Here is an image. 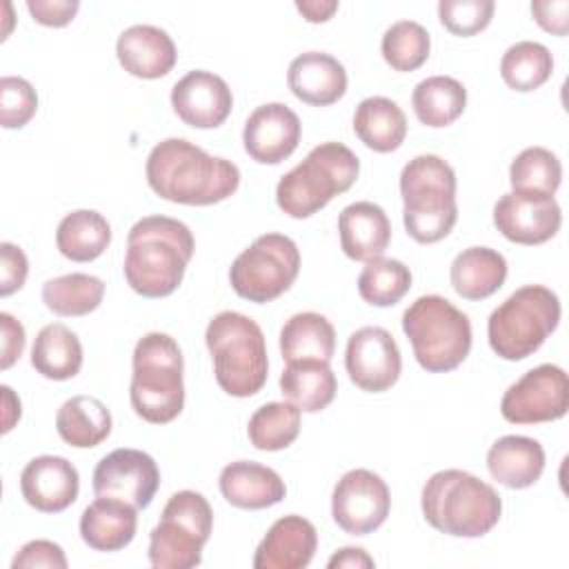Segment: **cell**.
I'll return each instance as SVG.
<instances>
[{
	"instance_id": "50",
	"label": "cell",
	"mask_w": 569,
	"mask_h": 569,
	"mask_svg": "<svg viewBox=\"0 0 569 569\" xmlns=\"http://www.w3.org/2000/svg\"><path fill=\"white\" fill-rule=\"evenodd\" d=\"M2 407H4V416H2V433H9L13 429V425L20 420V398L13 393L11 387L2 385Z\"/></svg>"
},
{
	"instance_id": "46",
	"label": "cell",
	"mask_w": 569,
	"mask_h": 569,
	"mask_svg": "<svg viewBox=\"0 0 569 569\" xmlns=\"http://www.w3.org/2000/svg\"><path fill=\"white\" fill-rule=\"evenodd\" d=\"M569 2L567 0H536L531 2L533 20L549 33L565 36L569 29Z\"/></svg>"
},
{
	"instance_id": "37",
	"label": "cell",
	"mask_w": 569,
	"mask_h": 569,
	"mask_svg": "<svg viewBox=\"0 0 569 569\" xmlns=\"http://www.w3.org/2000/svg\"><path fill=\"white\" fill-rule=\"evenodd\" d=\"M553 71L551 51L533 40L511 44L500 60V76L513 91H533L542 87Z\"/></svg>"
},
{
	"instance_id": "33",
	"label": "cell",
	"mask_w": 569,
	"mask_h": 569,
	"mask_svg": "<svg viewBox=\"0 0 569 569\" xmlns=\"http://www.w3.org/2000/svg\"><path fill=\"white\" fill-rule=\"evenodd\" d=\"M111 242V224L93 209L67 213L56 231L58 251L73 262H91L104 253Z\"/></svg>"
},
{
	"instance_id": "21",
	"label": "cell",
	"mask_w": 569,
	"mask_h": 569,
	"mask_svg": "<svg viewBox=\"0 0 569 569\" xmlns=\"http://www.w3.org/2000/svg\"><path fill=\"white\" fill-rule=\"evenodd\" d=\"M116 56L127 73L142 80H156L167 76L178 60L171 36L153 24L127 27L118 36Z\"/></svg>"
},
{
	"instance_id": "47",
	"label": "cell",
	"mask_w": 569,
	"mask_h": 569,
	"mask_svg": "<svg viewBox=\"0 0 569 569\" xmlns=\"http://www.w3.org/2000/svg\"><path fill=\"white\" fill-rule=\"evenodd\" d=\"M0 336H2V353H0V369H9L20 356H22V349H24V327L7 311L0 313Z\"/></svg>"
},
{
	"instance_id": "35",
	"label": "cell",
	"mask_w": 569,
	"mask_h": 569,
	"mask_svg": "<svg viewBox=\"0 0 569 569\" xmlns=\"http://www.w3.org/2000/svg\"><path fill=\"white\" fill-rule=\"evenodd\" d=\"M104 282L89 273H64L42 284V302L56 316H87L100 307Z\"/></svg>"
},
{
	"instance_id": "42",
	"label": "cell",
	"mask_w": 569,
	"mask_h": 569,
	"mask_svg": "<svg viewBox=\"0 0 569 569\" xmlns=\"http://www.w3.org/2000/svg\"><path fill=\"white\" fill-rule=\"evenodd\" d=\"M38 111V93L29 80L20 76H2L0 80V124L4 129H22Z\"/></svg>"
},
{
	"instance_id": "6",
	"label": "cell",
	"mask_w": 569,
	"mask_h": 569,
	"mask_svg": "<svg viewBox=\"0 0 569 569\" xmlns=\"http://www.w3.org/2000/svg\"><path fill=\"white\" fill-rule=\"evenodd\" d=\"M129 400L142 420L167 425L184 407V362L178 342L169 333L151 331L136 342Z\"/></svg>"
},
{
	"instance_id": "23",
	"label": "cell",
	"mask_w": 569,
	"mask_h": 569,
	"mask_svg": "<svg viewBox=\"0 0 569 569\" xmlns=\"http://www.w3.org/2000/svg\"><path fill=\"white\" fill-rule=\"evenodd\" d=\"M340 249L347 258L369 262L380 258L391 240V222L376 202L360 200L347 204L338 216Z\"/></svg>"
},
{
	"instance_id": "9",
	"label": "cell",
	"mask_w": 569,
	"mask_h": 569,
	"mask_svg": "<svg viewBox=\"0 0 569 569\" xmlns=\"http://www.w3.org/2000/svg\"><path fill=\"white\" fill-rule=\"evenodd\" d=\"M560 322V300L542 284H525L487 320L489 347L502 360H525L542 347Z\"/></svg>"
},
{
	"instance_id": "43",
	"label": "cell",
	"mask_w": 569,
	"mask_h": 569,
	"mask_svg": "<svg viewBox=\"0 0 569 569\" xmlns=\"http://www.w3.org/2000/svg\"><path fill=\"white\" fill-rule=\"evenodd\" d=\"M33 567H49V569H64L67 556L62 547L53 540H29L20 547L16 558L11 560V569H33Z\"/></svg>"
},
{
	"instance_id": "19",
	"label": "cell",
	"mask_w": 569,
	"mask_h": 569,
	"mask_svg": "<svg viewBox=\"0 0 569 569\" xmlns=\"http://www.w3.org/2000/svg\"><path fill=\"white\" fill-rule=\"evenodd\" d=\"M20 491L29 507L42 513H60L76 502L80 476L62 456H38L24 465Z\"/></svg>"
},
{
	"instance_id": "27",
	"label": "cell",
	"mask_w": 569,
	"mask_h": 569,
	"mask_svg": "<svg viewBox=\"0 0 569 569\" xmlns=\"http://www.w3.org/2000/svg\"><path fill=\"white\" fill-rule=\"evenodd\" d=\"M453 291L465 300H485L507 280V260L489 247L462 249L449 269Z\"/></svg>"
},
{
	"instance_id": "34",
	"label": "cell",
	"mask_w": 569,
	"mask_h": 569,
	"mask_svg": "<svg viewBox=\"0 0 569 569\" xmlns=\"http://www.w3.org/2000/svg\"><path fill=\"white\" fill-rule=\"evenodd\" d=\"M416 118L427 127H449L467 107V89L451 76H429L411 93Z\"/></svg>"
},
{
	"instance_id": "8",
	"label": "cell",
	"mask_w": 569,
	"mask_h": 569,
	"mask_svg": "<svg viewBox=\"0 0 569 569\" xmlns=\"http://www.w3.org/2000/svg\"><path fill=\"white\" fill-rule=\"evenodd\" d=\"M402 331L413 347L418 365L429 373H447L471 351V322L447 298L427 293L402 313Z\"/></svg>"
},
{
	"instance_id": "25",
	"label": "cell",
	"mask_w": 569,
	"mask_h": 569,
	"mask_svg": "<svg viewBox=\"0 0 569 569\" xmlns=\"http://www.w3.org/2000/svg\"><path fill=\"white\" fill-rule=\"evenodd\" d=\"M138 529V509L124 500L98 496L80 516V538L96 551L124 549Z\"/></svg>"
},
{
	"instance_id": "49",
	"label": "cell",
	"mask_w": 569,
	"mask_h": 569,
	"mask_svg": "<svg viewBox=\"0 0 569 569\" xmlns=\"http://www.w3.org/2000/svg\"><path fill=\"white\" fill-rule=\"evenodd\" d=\"M296 9L307 22H327L338 11V0H298Z\"/></svg>"
},
{
	"instance_id": "29",
	"label": "cell",
	"mask_w": 569,
	"mask_h": 569,
	"mask_svg": "<svg viewBox=\"0 0 569 569\" xmlns=\"http://www.w3.org/2000/svg\"><path fill=\"white\" fill-rule=\"evenodd\" d=\"M280 391L300 411L318 413L331 405L338 391L336 373L322 360L287 362L280 373Z\"/></svg>"
},
{
	"instance_id": "14",
	"label": "cell",
	"mask_w": 569,
	"mask_h": 569,
	"mask_svg": "<svg viewBox=\"0 0 569 569\" xmlns=\"http://www.w3.org/2000/svg\"><path fill=\"white\" fill-rule=\"evenodd\" d=\"M160 487V469L156 460L140 449H113L93 469V493L118 498L136 509L151 505Z\"/></svg>"
},
{
	"instance_id": "4",
	"label": "cell",
	"mask_w": 569,
	"mask_h": 569,
	"mask_svg": "<svg viewBox=\"0 0 569 569\" xmlns=\"http://www.w3.org/2000/svg\"><path fill=\"white\" fill-rule=\"evenodd\" d=\"M402 222L407 233L431 244L447 238L458 220L456 171L436 153L411 158L400 171Z\"/></svg>"
},
{
	"instance_id": "17",
	"label": "cell",
	"mask_w": 569,
	"mask_h": 569,
	"mask_svg": "<svg viewBox=\"0 0 569 569\" xmlns=\"http://www.w3.org/2000/svg\"><path fill=\"white\" fill-rule=\"evenodd\" d=\"M171 107L184 124L196 129H216L229 118L233 96L224 78L213 71L193 69L173 84Z\"/></svg>"
},
{
	"instance_id": "26",
	"label": "cell",
	"mask_w": 569,
	"mask_h": 569,
	"mask_svg": "<svg viewBox=\"0 0 569 569\" xmlns=\"http://www.w3.org/2000/svg\"><path fill=\"white\" fill-rule=\"evenodd\" d=\"M491 478L509 489L536 485L545 471V449L529 436H502L487 451Z\"/></svg>"
},
{
	"instance_id": "48",
	"label": "cell",
	"mask_w": 569,
	"mask_h": 569,
	"mask_svg": "<svg viewBox=\"0 0 569 569\" xmlns=\"http://www.w3.org/2000/svg\"><path fill=\"white\" fill-rule=\"evenodd\" d=\"M327 567L329 569H371L376 567V562L362 547H342L329 558Z\"/></svg>"
},
{
	"instance_id": "2",
	"label": "cell",
	"mask_w": 569,
	"mask_h": 569,
	"mask_svg": "<svg viewBox=\"0 0 569 569\" xmlns=\"http://www.w3.org/2000/svg\"><path fill=\"white\" fill-rule=\"evenodd\" d=\"M191 229L169 216H144L127 233L124 278L142 298L171 296L193 258Z\"/></svg>"
},
{
	"instance_id": "20",
	"label": "cell",
	"mask_w": 569,
	"mask_h": 569,
	"mask_svg": "<svg viewBox=\"0 0 569 569\" xmlns=\"http://www.w3.org/2000/svg\"><path fill=\"white\" fill-rule=\"evenodd\" d=\"M316 527L296 513L278 518L260 540L253 567L256 569H305L316 553Z\"/></svg>"
},
{
	"instance_id": "40",
	"label": "cell",
	"mask_w": 569,
	"mask_h": 569,
	"mask_svg": "<svg viewBox=\"0 0 569 569\" xmlns=\"http://www.w3.org/2000/svg\"><path fill=\"white\" fill-rule=\"evenodd\" d=\"M380 51L393 71H416L429 58L431 38L420 22L398 20L385 31Z\"/></svg>"
},
{
	"instance_id": "44",
	"label": "cell",
	"mask_w": 569,
	"mask_h": 569,
	"mask_svg": "<svg viewBox=\"0 0 569 569\" xmlns=\"http://www.w3.org/2000/svg\"><path fill=\"white\" fill-rule=\"evenodd\" d=\"M29 273L24 251L13 242H0V296L7 298L22 289Z\"/></svg>"
},
{
	"instance_id": "32",
	"label": "cell",
	"mask_w": 569,
	"mask_h": 569,
	"mask_svg": "<svg viewBox=\"0 0 569 569\" xmlns=\"http://www.w3.org/2000/svg\"><path fill=\"white\" fill-rule=\"evenodd\" d=\"M31 367L49 380H69L82 367V345L62 322L44 325L31 347Z\"/></svg>"
},
{
	"instance_id": "11",
	"label": "cell",
	"mask_w": 569,
	"mask_h": 569,
	"mask_svg": "<svg viewBox=\"0 0 569 569\" xmlns=\"http://www.w3.org/2000/svg\"><path fill=\"white\" fill-rule=\"evenodd\" d=\"M298 244L284 233H262L236 256L229 282L240 298L264 305L282 296L298 278Z\"/></svg>"
},
{
	"instance_id": "38",
	"label": "cell",
	"mask_w": 569,
	"mask_h": 569,
	"mask_svg": "<svg viewBox=\"0 0 569 569\" xmlns=\"http://www.w3.org/2000/svg\"><path fill=\"white\" fill-rule=\"evenodd\" d=\"M300 409L293 402H267L258 407L247 425L249 442L260 451L287 449L300 433Z\"/></svg>"
},
{
	"instance_id": "3",
	"label": "cell",
	"mask_w": 569,
	"mask_h": 569,
	"mask_svg": "<svg viewBox=\"0 0 569 569\" xmlns=\"http://www.w3.org/2000/svg\"><path fill=\"white\" fill-rule=\"evenodd\" d=\"M420 507L436 531L453 538H480L502 513L498 491L462 469L436 471L422 487Z\"/></svg>"
},
{
	"instance_id": "39",
	"label": "cell",
	"mask_w": 569,
	"mask_h": 569,
	"mask_svg": "<svg viewBox=\"0 0 569 569\" xmlns=\"http://www.w3.org/2000/svg\"><path fill=\"white\" fill-rule=\"evenodd\" d=\"M411 289V271L396 258H373L358 276V293L373 307H391Z\"/></svg>"
},
{
	"instance_id": "22",
	"label": "cell",
	"mask_w": 569,
	"mask_h": 569,
	"mask_svg": "<svg viewBox=\"0 0 569 569\" xmlns=\"http://www.w3.org/2000/svg\"><path fill=\"white\" fill-rule=\"evenodd\" d=\"M287 84L305 104L329 107L345 96L347 71L338 58L325 51H305L291 60Z\"/></svg>"
},
{
	"instance_id": "1",
	"label": "cell",
	"mask_w": 569,
	"mask_h": 569,
	"mask_svg": "<svg viewBox=\"0 0 569 569\" xmlns=\"http://www.w3.org/2000/svg\"><path fill=\"white\" fill-rule=\"evenodd\" d=\"M147 182L160 198L207 207L227 200L240 184V169L184 138L160 140L147 156Z\"/></svg>"
},
{
	"instance_id": "30",
	"label": "cell",
	"mask_w": 569,
	"mask_h": 569,
	"mask_svg": "<svg viewBox=\"0 0 569 569\" xmlns=\"http://www.w3.org/2000/svg\"><path fill=\"white\" fill-rule=\"evenodd\" d=\"M336 351L333 325L316 311L293 313L280 329V353L284 362L322 360L331 362Z\"/></svg>"
},
{
	"instance_id": "18",
	"label": "cell",
	"mask_w": 569,
	"mask_h": 569,
	"mask_svg": "<svg viewBox=\"0 0 569 569\" xmlns=\"http://www.w3.org/2000/svg\"><path fill=\"white\" fill-rule=\"evenodd\" d=\"M302 124L293 109L282 102H267L249 113L242 129V144L251 160L278 164L296 151Z\"/></svg>"
},
{
	"instance_id": "36",
	"label": "cell",
	"mask_w": 569,
	"mask_h": 569,
	"mask_svg": "<svg viewBox=\"0 0 569 569\" xmlns=\"http://www.w3.org/2000/svg\"><path fill=\"white\" fill-rule=\"evenodd\" d=\"M509 182L513 193L553 196L562 182V164L553 151L545 147H527L513 158Z\"/></svg>"
},
{
	"instance_id": "16",
	"label": "cell",
	"mask_w": 569,
	"mask_h": 569,
	"mask_svg": "<svg viewBox=\"0 0 569 569\" xmlns=\"http://www.w3.org/2000/svg\"><path fill=\"white\" fill-rule=\"evenodd\" d=\"M496 229L516 244H542L551 240L560 224L562 211L553 196L505 193L493 207Z\"/></svg>"
},
{
	"instance_id": "5",
	"label": "cell",
	"mask_w": 569,
	"mask_h": 569,
	"mask_svg": "<svg viewBox=\"0 0 569 569\" xmlns=\"http://www.w3.org/2000/svg\"><path fill=\"white\" fill-rule=\"evenodd\" d=\"M218 387L233 398L258 393L269 373L267 345L260 325L240 311H220L204 331Z\"/></svg>"
},
{
	"instance_id": "31",
	"label": "cell",
	"mask_w": 569,
	"mask_h": 569,
	"mask_svg": "<svg viewBox=\"0 0 569 569\" xmlns=\"http://www.w3.org/2000/svg\"><path fill=\"white\" fill-rule=\"evenodd\" d=\"M58 436L76 449L98 447L111 433V413L93 396H71L56 413Z\"/></svg>"
},
{
	"instance_id": "12",
	"label": "cell",
	"mask_w": 569,
	"mask_h": 569,
	"mask_svg": "<svg viewBox=\"0 0 569 569\" xmlns=\"http://www.w3.org/2000/svg\"><path fill=\"white\" fill-rule=\"evenodd\" d=\"M569 380L562 367L545 362L518 378L500 400V413L511 425H536L565 418Z\"/></svg>"
},
{
	"instance_id": "10",
	"label": "cell",
	"mask_w": 569,
	"mask_h": 569,
	"mask_svg": "<svg viewBox=\"0 0 569 569\" xmlns=\"http://www.w3.org/2000/svg\"><path fill=\"white\" fill-rule=\"evenodd\" d=\"M213 529L209 500L191 489L173 493L160 522L149 533V562L156 569H191L202 560V547Z\"/></svg>"
},
{
	"instance_id": "7",
	"label": "cell",
	"mask_w": 569,
	"mask_h": 569,
	"mask_svg": "<svg viewBox=\"0 0 569 569\" xmlns=\"http://www.w3.org/2000/svg\"><path fill=\"white\" fill-rule=\"evenodd\" d=\"M360 173L358 156L342 142H322L287 171L276 187L278 207L291 218H309L351 189Z\"/></svg>"
},
{
	"instance_id": "28",
	"label": "cell",
	"mask_w": 569,
	"mask_h": 569,
	"mask_svg": "<svg viewBox=\"0 0 569 569\" xmlns=\"http://www.w3.org/2000/svg\"><path fill=\"white\" fill-rule=\"evenodd\" d=\"M353 133L365 147L378 153H391L405 142L407 136L405 111L391 98H365L353 113Z\"/></svg>"
},
{
	"instance_id": "24",
	"label": "cell",
	"mask_w": 569,
	"mask_h": 569,
	"mask_svg": "<svg viewBox=\"0 0 569 569\" xmlns=\"http://www.w3.org/2000/svg\"><path fill=\"white\" fill-rule=\"evenodd\" d=\"M222 498L238 509H267L278 505L284 493V480L271 467L253 460L229 462L218 478Z\"/></svg>"
},
{
	"instance_id": "41",
	"label": "cell",
	"mask_w": 569,
	"mask_h": 569,
	"mask_svg": "<svg viewBox=\"0 0 569 569\" xmlns=\"http://www.w3.org/2000/svg\"><path fill=\"white\" fill-rule=\"evenodd\" d=\"M493 0H440L438 18L453 36H476L489 27L493 18Z\"/></svg>"
},
{
	"instance_id": "45",
	"label": "cell",
	"mask_w": 569,
	"mask_h": 569,
	"mask_svg": "<svg viewBox=\"0 0 569 569\" xmlns=\"http://www.w3.org/2000/svg\"><path fill=\"white\" fill-rule=\"evenodd\" d=\"M27 9L31 18L44 27H64L69 24L78 9V0H27Z\"/></svg>"
},
{
	"instance_id": "15",
	"label": "cell",
	"mask_w": 569,
	"mask_h": 569,
	"mask_svg": "<svg viewBox=\"0 0 569 569\" xmlns=\"http://www.w3.org/2000/svg\"><path fill=\"white\" fill-rule=\"evenodd\" d=\"M345 367L351 382L369 393L391 389L402 371L400 349L385 327H360L347 340Z\"/></svg>"
},
{
	"instance_id": "13",
	"label": "cell",
	"mask_w": 569,
	"mask_h": 569,
	"mask_svg": "<svg viewBox=\"0 0 569 569\" xmlns=\"http://www.w3.org/2000/svg\"><path fill=\"white\" fill-rule=\"evenodd\" d=\"M391 493L387 482L369 469L347 471L333 487L331 516L351 536L376 531L389 516Z\"/></svg>"
}]
</instances>
